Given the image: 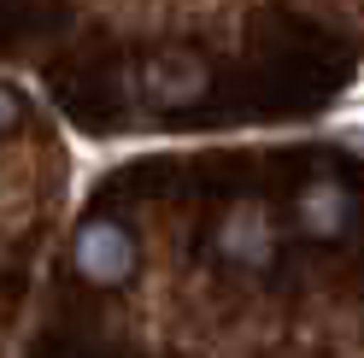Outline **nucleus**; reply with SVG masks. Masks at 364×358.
Listing matches in <instances>:
<instances>
[{"mask_svg":"<svg viewBox=\"0 0 364 358\" xmlns=\"http://www.w3.org/2000/svg\"><path fill=\"white\" fill-rule=\"evenodd\" d=\"M12 124H18V94L0 88V129H12Z\"/></svg>","mask_w":364,"mask_h":358,"instance_id":"5","label":"nucleus"},{"mask_svg":"<svg viewBox=\"0 0 364 358\" xmlns=\"http://www.w3.org/2000/svg\"><path fill=\"white\" fill-rule=\"evenodd\" d=\"M71 271L95 288H124L141 271V241L118 217H88L71 241Z\"/></svg>","mask_w":364,"mask_h":358,"instance_id":"1","label":"nucleus"},{"mask_svg":"<svg viewBox=\"0 0 364 358\" xmlns=\"http://www.w3.org/2000/svg\"><path fill=\"white\" fill-rule=\"evenodd\" d=\"M294 217H300V229L311 241H341L353 223V194L341 176H311V183L294 194Z\"/></svg>","mask_w":364,"mask_h":358,"instance_id":"3","label":"nucleus"},{"mask_svg":"<svg viewBox=\"0 0 364 358\" xmlns=\"http://www.w3.org/2000/svg\"><path fill=\"white\" fill-rule=\"evenodd\" d=\"M188 77H176V53H165V59H153V71H147V82H153V94L159 100H171V106H182V100H194L200 88H206V65H200L194 53H188V65H182Z\"/></svg>","mask_w":364,"mask_h":358,"instance_id":"4","label":"nucleus"},{"mask_svg":"<svg viewBox=\"0 0 364 358\" xmlns=\"http://www.w3.org/2000/svg\"><path fill=\"white\" fill-rule=\"evenodd\" d=\"M212 247H218V259L241 264V271H264V264L277 259V223H270V206L253 200V194H241L235 206L218 217Z\"/></svg>","mask_w":364,"mask_h":358,"instance_id":"2","label":"nucleus"}]
</instances>
